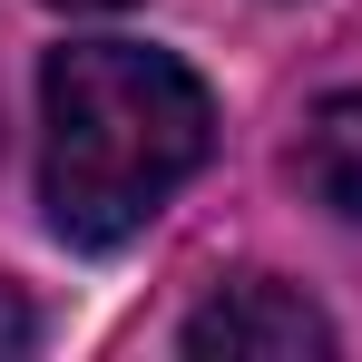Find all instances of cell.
I'll list each match as a JSON object with an SVG mask.
<instances>
[{
    "label": "cell",
    "mask_w": 362,
    "mask_h": 362,
    "mask_svg": "<svg viewBox=\"0 0 362 362\" xmlns=\"http://www.w3.org/2000/svg\"><path fill=\"white\" fill-rule=\"evenodd\" d=\"M216 147L206 78L147 40H69L40 69V206L69 245H118Z\"/></svg>",
    "instance_id": "1"
},
{
    "label": "cell",
    "mask_w": 362,
    "mask_h": 362,
    "mask_svg": "<svg viewBox=\"0 0 362 362\" xmlns=\"http://www.w3.org/2000/svg\"><path fill=\"white\" fill-rule=\"evenodd\" d=\"M186 353H226V362H303V353H333V323H323L294 284L245 274V284H226L216 303H196V313H186Z\"/></svg>",
    "instance_id": "2"
},
{
    "label": "cell",
    "mask_w": 362,
    "mask_h": 362,
    "mask_svg": "<svg viewBox=\"0 0 362 362\" xmlns=\"http://www.w3.org/2000/svg\"><path fill=\"white\" fill-rule=\"evenodd\" d=\"M294 177H303L313 206H333L343 226H362V88H333V98L303 118Z\"/></svg>",
    "instance_id": "3"
},
{
    "label": "cell",
    "mask_w": 362,
    "mask_h": 362,
    "mask_svg": "<svg viewBox=\"0 0 362 362\" xmlns=\"http://www.w3.org/2000/svg\"><path fill=\"white\" fill-rule=\"evenodd\" d=\"M30 343H40V313H30V294L0 274V353H30Z\"/></svg>",
    "instance_id": "4"
},
{
    "label": "cell",
    "mask_w": 362,
    "mask_h": 362,
    "mask_svg": "<svg viewBox=\"0 0 362 362\" xmlns=\"http://www.w3.org/2000/svg\"><path fill=\"white\" fill-rule=\"evenodd\" d=\"M49 10H118V0H49Z\"/></svg>",
    "instance_id": "5"
}]
</instances>
